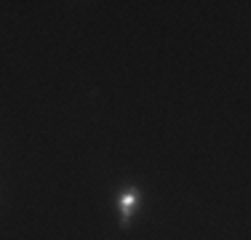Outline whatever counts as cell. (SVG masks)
Listing matches in <instances>:
<instances>
[{
	"label": "cell",
	"mask_w": 251,
	"mask_h": 240,
	"mask_svg": "<svg viewBox=\"0 0 251 240\" xmlns=\"http://www.w3.org/2000/svg\"><path fill=\"white\" fill-rule=\"evenodd\" d=\"M139 200H142L139 187H126V190H121V195H118L121 227H128V224H131V219H134V214H136V206H139Z\"/></svg>",
	"instance_id": "6da1fadb"
}]
</instances>
